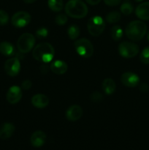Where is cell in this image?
<instances>
[{
  "label": "cell",
  "mask_w": 149,
  "mask_h": 150,
  "mask_svg": "<svg viewBox=\"0 0 149 150\" xmlns=\"http://www.w3.org/2000/svg\"><path fill=\"white\" fill-rule=\"evenodd\" d=\"M83 115V109L78 105H72L67 110L66 117L69 121L75 122L81 118Z\"/></svg>",
  "instance_id": "12"
},
{
  "label": "cell",
  "mask_w": 149,
  "mask_h": 150,
  "mask_svg": "<svg viewBox=\"0 0 149 150\" xmlns=\"http://www.w3.org/2000/svg\"><path fill=\"white\" fill-rule=\"evenodd\" d=\"M31 16L25 11H19L15 13L11 18V23L15 27L23 28L29 25L31 21Z\"/></svg>",
  "instance_id": "8"
},
{
  "label": "cell",
  "mask_w": 149,
  "mask_h": 150,
  "mask_svg": "<svg viewBox=\"0 0 149 150\" xmlns=\"http://www.w3.org/2000/svg\"><path fill=\"white\" fill-rule=\"evenodd\" d=\"M14 132L15 126L12 123H3L0 125V139L6 140L11 137Z\"/></svg>",
  "instance_id": "17"
},
{
  "label": "cell",
  "mask_w": 149,
  "mask_h": 150,
  "mask_svg": "<svg viewBox=\"0 0 149 150\" xmlns=\"http://www.w3.org/2000/svg\"><path fill=\"white\" fill-rule=\"evenodd\" d=\"M15 48L13 44L8 42H1L0 43V53L3 55L10 57L14 54Z\"/></svg>",
  "instance_id": "19"
},
{
  "label": "cell",
  "mask_w": 149,
  "mask_h": 150,
  "mask_svg": "<svg viewBox=\"0 0 149 150\" xmlns=\"http://www.w3.org/2000/svg\"><path fill=\"white\" fill-rule=\"evenodd\" d=\"M23 1H24L26 4H32V3H34V1H36L37 0H22Z\"/></svg>",
  "instance_id": "35"
},
{
  "label": "cell",
  "mask_w": 149,
  "mask_h": 150,
  "mask_svg": "<svg viewBox=\"0 0 149 150\" xmlns=\"http://www.w3.org/2000/svg\"><path fill=\"white\" fill-rule=\"evenodd\" d=\"M21 88L18 86H12L7 93V100L10 104H16L22 98Z\"/></svg>",
  "instance_id": "11"
},
{
  "label": "cell",
  "mask_w": 149,
  "mask_h": 150,
  "mask_svg": "<svg viewBox=\"0 0 149 150\" xmlns=\"http://www.w3.org/2000/svg\"><path fill=\"white\" fill-rule=\"evenodd\" d=\"M48 31L46 28L41 27L38 29L36 32V36L37 38H45L48 36Z\"/></svg>",
  "instance_id": "28"
},
{
  "label": "cell",
  "mask_w": 149,
  "mask_h": 150,
  "mask_svg": "<svg viewBox=\"0 0 149 150\" xmlns=\"http://www.w3.org/2000/svg\"><path fill=\"white\" fill-rule=\"evenodd\" d=\"M121 12L125 16H129L131 14L134 10V7L133 4L129 0H125L124 2L121 4V7H120Z\"/></svg>",
  "instance_id": "22"
},
{
  "label": "cell",
  "mask_w": 149,
  "mask_h": 150,
  "mask_svg": "<svg viewBox=\"0 0 149 150\" xmlns=\"http://www.w3.org/2000/svg\"><path fill=\"white\" fill-rule=\"evenodd\" d=\"M80 33V29L78 26L75 24L71 25L67 30L69 38L71 40H76L79 37Z\"/></svg>",
  "instance_id": "24"
},
{
  "label": "cell",
  "mask_w": 149,
  "mask_h": 150,
  "mask_svg": "<svg viewBox=\"0 0 149 150\" xmlns=\"http://www.w3.org/2000/svg\"><path fill=\"white\" fill-rule=\"evenodd\" d=\"M105 23L104 19L99 16H94L91 18L87 23V29L92 36H99L105 30Z\"/></svg>",
  "instance_id": "5"
},
{
  "label": "cell",
  "mask_w": 149,
  "mask_h": 150,
  "mask_svg": "<svg viewBox=\"0 0 149 150\" xmlns=\"http://www.w3.org/2000/svg\"><path fill=\"white\" fill-rule=\"evenodd\" d=\"M66 14L72 18H83L88 14V7L82 0H70L66 4Z\"/></svg>",
  "instance_id": "2"
},
{
  "label": "cell",
  "mask_w": 149,
  "mask_h": 150,
  "mask_svg": "<svg viewBox=\"0 0 149 150\" xmlns=\"http://www.w3.org/2000/svg\"><path fill=\"white\" fill-rule=\"evenodd\" d=\"M4 70L8 76L12 77L18 76L20 70V63L18 58L13 57L7 59L4 64Z\"/></svg>",
  "instance_id": "9"
},
{
  "label": "cell",
  "mask_w": 149,
  "mask_h": 150,
  "mask_svg": "<svg viewBox=\"0 0 149 150\" xmlns=\"http://www.w3.org/2000/svg\"><path fill=\"white\" fill-rule=\"evenodd\" d=\"M90 98H91V100L93 101V102L97 103V102H99V101L102 100V98H103V97H102V94L99 93V92H93L91 95Z\"/></svg>",
  "instance_id": "29"
},
{
  "label": "cell",
  "mask_w": 149,
  "mask_h": 150,
  "mask_svg": "<svg viewBox=\"0 0 149 150\" xmlns=\"http://www.w3.org/2000/svg\"><path fill=\"white\" fill-rule=\"evenodd\" d=\"M102 89L106 95H112L116 89V84L112 79H105L102 82Z\"/></svg>",
  "instance_id": "18"
},
{
  "label": "cell",
  "mask_w": 149,
  "mask_h": 150,
  "mask_svg": "<svg viewBox=\"0 0 149 150\" xmlns=\"http://www.w3.org/2000/svg\"><path fill=\"white\" fill-rule=\"evenodd\" d=\"M121 16L120 13H118V11H112L107 15L105 19L108 23L112 24V23H115L121 20Z\"/></svg>",
  "instance_id": "23"
},
{
  "label": "cell",
  "mask_w": 149,
  "mask_h": 150,
  "mask_svg": "<svg viewBox=\"0 0 149 150\" xmlns=\"http://www.w3.org/2000/svg\"><path fill=\"white\" fill-rule=\"evenodd\" d=\"M35 44V38L31 33H24L19 37L17 41V48L22 54L32 51Z\"/></svg>",
  "instance_id": "6"
},
{
  "label": "cell",
  "mask_w": 149,
  "mask_h": 150,
  "mask_svg": "<svg viewBox=\"0 0 149 150\" xmlns=\"http://www.w3.org/2000/svg\"><path fill=\"white\" fill-rule=\"evenodd\" d=\"M138 45L137 44L131 42H121L118 45V53L122 57L126 59L133 58L136 57L139 53Z\"/></svg>",
  "instance_id": "7"
},
{
  "label": "cell",
  "mask_w": 149,
  "mask_h": 150,
  "mask_svg": "<svg viewBox=\"0 0 149 150\" xmlns=\"http://www.w3.org/2000/svg\"><path fill=\"white\" fill-rule=\"evenodd\" d=\"M32 56L37 61L42 63H49L55 56V50L48 42H41L34 48Z\"/></svg>",
  "instance_id": "1"
},
{
  "label": "cell",
  "mask_w": 149,
  "mask_h": 150,
  "mask_svg": "<svg viewBox=\"0 0 149 150\" xmlns=\"http://www.w3.org/2000/svg\"><path fill=\"white\" fill-rule=\"evenodd\" d=\"M46 140V134L43 131L37 130L32 133L31 136V144L34 147H41L43 146Z\"/></svg>",
  "instance_id": "13"
},
{
  "label": "cell",
  "mask_w": 149,
  "mask_h": 150,
  "mask_svg": "<svg viewBox=\"0 0 149 150\" xmlns=\"http://www.w3.org/2000/svg\"><path fill=\"white\" fill-rule=\"evenodd\" d=\"M135 1H137V2H140V1H143V0H134Z\"/></svg>",
  "instance_id": "36"
},
{
  "label": "cell",
  "mask_w": 149,
  "mask_h": 150,
  "mask_svg": "<svg viewBox=\"0 0 149 150\" xmlns=\"http://www.w3.org/2000/svg\"><path fill=\"white\" fill-rule=\"evenodd\" d=\"M67 21H68V17H67V15L65 14H61L58 15V16L56 17L55 18V22L56 24L59 25V26H62L67 23Z\"/></svg>",
  "instance_id": "26"
},
{
  "label": "cell",
  "mask_w": 149,
  "mask_h": 150,
  "mask_svg": "<svg viewBox=\"0 0 149 150\" xmlns=\"http://www.w3.org/2000/svg\"><path fill=\"white\" fill-rule=\"evenodd\" d=\"M50 69L54 74L63 75L67 71L68 66L67 63L62 60H56L51 63Z\"/></svg>",
  "instance_id": "14"
},
{
  "label": "cell",
  "mask_w": 149,
  "mask_h": 150,
  "mask_svg": "<svg viewBox=\"0 0 149 150\" xmlns=\"http://www.w3.org/2000/svg\"><path fill=\"white\" fill-rule=\"evenodd\" d=\"M148 89V85L145 84V83H143L141 85V87H140V90L143 92H146Z\"/></svg>",
  "instance_id": "34"
},
{
  "label": "cell",
  "mask_w": 149,
  "mask_h": 150,
  "mask_svg": "<svg viewBox=\"0 0 149 150\" xmlns=\"http://www.w3.org/2000/svg\"><path fill=\"white\" fill-rule=\"evenodd\" d=\"M74 49L80 57L89 58L93 54V46L90 40L86 38L78 39L74 43Z\"/></svg>",
  "instance_id": "4"
},
{
  "label": "cell",
  "mask_w": 149,
  "mask_h": 150,
  "mask_svg": "<svg viewBox=\"0 0 149 150\" xmlns=\"http://www.w3.org/2000/svg\"><path fill=\"white\" fill-rule=\"evenodd\" d=\"M147 32V26L142 21H134L127 25L126 35L132 41H139L143 39Z\"/></svg>",
  "instance_id": "3"
},
{
  "label": "cell",
  "mask_w": 149,
  "mask_h": 150,
  "mask_svg": "<svg viewBox=\"0 0 149 150\" xmlns=\"http://www.w3.org/2000/svg\"><path fill=\"white\" fill-rule=\"evenodd\" d=\"M32 104L37 108H44L49 104V98L43 94H37L32 98Z\"/></svg>",
  "instance_id": "15"
},
{
  "label": "cell",
  "mask_w": 149,
  "mask_h": 150,
  "mask_svg": "<svg viewBox=\"0 0 149 150\" xmlns=\"http://www.w3.org/2000/svg\"><path fill=\"white\" fill-rule=\"evenodd\" d=\"M48 70H49V67L47 65V63H43L40 66V72L42 74H46V73H48Z\"/></svg>",
  "instance_id": "32"
},
{
  "label": "cell",
  "mask_w": 149,
  "mask_h": 150,
  "mask_svg": "<svg viewBox=\"0 0 149 150\" xmlns=\"http://www.w3.org/2000/svg\"><path fill=\"white\" fill-rule=\"evenodd\" d=\"M140 60L142 63L145 64H149V47H146L142 51L140 54Z\"/></svg>",
  "instance_id": "25"
},
{
  "label": "cell",
  "mask_w": 149,
  "mask_h": 150,
  "mask_svg": "<svg viewBox=\"0 0 149 150\" xmlns=\"http://www.w3.org/2000/svg\"><path fill=\"white\" fill-rule=\"evenodd\" d=\"M123 29L121 27L118 25L113 26L110 29L111 38L113 40L119 41L123 37Z\"/></svg>",
  "instance_id": "21"
},
{
  "label": "cell",
  "mask_w": 149,
  "mask_h": 150,
  "mask_svg": "<svg viewBox=\"0 0 149 150\" xmlns=\"http://www.w3.org/2000/svg\"><path fill=\"white\" fill-rule=\"evenodd\" d=\"M86 1L88 4H91V5H96V4H99L102 0H86Z\"/></svg>",
  "instance_id": "33"
},
{
  "label": "cell",
  "mask_w": 149,
  "mask_h": 150,
  "mask_svg": "<svg viewBox=\"0 0 149 150\" xmlns=\"http://www.w3.org/2000/svg\"><path fill=\"white\" fill-rule=\"evenodd\" d=\"M48 5L53 12H60L64 7L63 0H48Z\"/></svg>",
  "instance_id": "20"
},
{
  "label": "cell",
  "mask_w": 149,
  "mask_h": 150,
  "mask_svg": "<svg viewBox=\"0 0 149 150\" xmlns=\"http://www.w3.org/2000/svg\"><path fill=\"white\" fill-rule=\"evenodd\" d=\"M121 81L125 86L133 88L139 84L140 77L135 73H131V72H127L121 75Z\"/></svg>",
  "instance_id": "10"
},
{
  "label": "cell",
  "mask_w": 149,
  "mask_h": 150,
  "mask_svg": "<svg viewBox=\"0 0 149 150\" xmlns=\"http://www.w3.org/2000/svg\"><path fill=\"white\" fill-rule=\"evenodd\" d=\"M121 1L122 0H104V2L108 6L114 7V6L118 5L121 2Z\"/></svg>",
  "instance_id": "30"
},
{
  "label": "cell",
  "mask_w": 149,
  "mask_h": 150,
  "mask_svg": "<svg viewBox=\"0 0 149 150\" xmlns=\"http://www.w3.org/2000/svg\"><path fill=\"white\" fill-rule=\"evenodd\" d=\"M135 14L138 18L143 21L149 20V2L145 1L139 4L135 10Z\"/></svg>",
  "instance_id": "16"
},
{
  "label": "cell",
  "mask_w": 149,
  "mask_h": 150,
  "mask_svg": "<svg viewBox=\"0 0 149 150\" xmlns=\"http://www.w3.org/2000/svg\"><path fill=\"white\" fill-rule=\"evenodd\" d=\"M147 38H148V41H149V31H148V35H147Z\"/></svg>",
  "instance_id": "37"
},
{
  "label": "cell",
  "mask_w": 149,
  "mask_h": 150,
  "mask_svg": "<svg viewBox=\"0 0 149 150\" xmlns=\"http://www.w3.org/2000/svg\"><path fill=\"white\" fill-rule=\"evenodd\" d=\"M32 86V83L30 80H24L21 83V88L25 90L29 89Z\"/></svg>",
  "instance_id": "31"
},
{
  "label": "cell",
  "mask_w": 149,
  "mask_h": 150,
  "mask_svg": "<svg viewBox=\"0 0 149 150\" xmlns=\"http://www.w3.org/2000/svg\"><path fill=\"white\" fill-rule=\"evenodd\" d=\"M9 22V16L7 12L0 10V26H4Z\"/></svg>",
  "instance_id": "27"
}]
</instances>
